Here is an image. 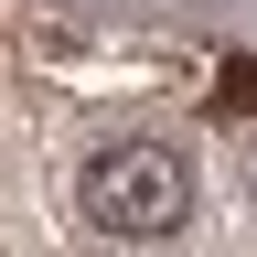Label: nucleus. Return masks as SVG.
<instances>
[{
    "instance_id": "obj_1",
    "label": "nucleus",
    "mask_w": 257,
    "mask_h": 257,
    "mask_svg": "<svg viewBox=\"0 0 257 257\" xmlns=\"http://www.w3.org/2000/svg\"><path fill=\"white\" fill-rule=\"evenodd\" d=\"M182 214H193V161L172 140H107L75 172V225L107 246H161L182 236Z\"/></svg>"
},
{
    "instance_id": "obj_2",
    "label": "nucleus",
    "mask_w": 257,
    "mask_h": 257,
    "mask_svg": "<svg viewBox=\"0 0 257 257\" xmlns=\"http://www.w3.org/2000/svg\"><path fill=\"white\" fill-rule=\"evenodd\" d=\"M225 107H257V64H225Z\"/></svg>"
}]
</instances>
